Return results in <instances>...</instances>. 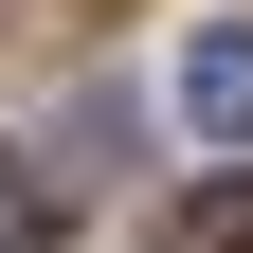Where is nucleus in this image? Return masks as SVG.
Masks as SVG:
<instances>
[{
	"mask_svg": "<svg viewBox=\"0 0 253 253\" xmlns=\"http://www.w3.org/2000/svg\"><path fill=\"white\" fill-rule=\"evenodd\" d=\"M181 126L199 145H253V18H199L181 37Z\"/></svg>",
	"mask_w": 253,
	"mask_h": 253,
	"instance_id": "obj_1",
	"label": "nucleus"
},
{
	"mask_svg": "<svg viewBox=\"0 0 253 253\" xmlns=\"http://www.w3.org/2000/svg\"><path fill=\"white\" fill-rule=\"evenodd\" d=\"M37 235H54V199H37V163L0 145V253H37Z\"/></svg>",
	"mask_w": 253,
	"mask_h": 253,
	"instance_id": "obj_2",
	"label": "nucleus"
},
{
	"mask_svg": "<svg viewBox=\"0 0 253 253\" xmlns=\"http://www.w3.org/2000/svg\"><path fill=\"white\" fill-rule=\"evenodd\" d=\"M181 253H253V181H217V199L181 217Z\"/></svg>",
	"mask_w": 253,
	"mask_h": 253,
	"instance_id": "obj_3",
	"label": "nucleus"
}]
</instances>
